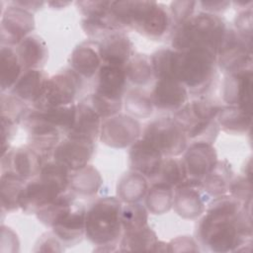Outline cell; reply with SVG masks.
<instances>
[{"label": "cell", "instance_id": "1", "mask_svg": "<svg viewBox=\"0 0 253 253\" xmlns=\"http://www.w3.org/2000/svg\"><path fill=\"white\" fill-rule=\"evenodd\" d=\"M200 243L213 252L240 251L251 244V201L242 204L231 195H223L208 205L197 227Z\"/></svg>", "mask_w": 253, "mask_h": 253}, {"label": "cell", "instance_id": "2", "mask_svg": "<svg viewBox=\"0 0 253 253\" xmlns=\"http://www.w3.org/2000/svg\"><path fill=\"white\" fill-rule=\"evenodd\" d=\"M227 27L216 14L200 12L174 28L172 47L178 51L208 50L216 55Z\"/></svg>", "mask_w": 253, "mask_h": 253}, {"label": "cell", "instance_id": "3", "mask_svg": "<svg viewBox=\"0 0 253 253\" xmlns=\"http://www.w3.org/2000/svg\"><path fill=\"white\" fill-rule=\"evenodd\" d=\"M112 9L124 29L152 40L164 37L172 26L169 11L155 1H113Z\"/></svg>", "mask_w": 253, "mask_h": 253}, {"label": "cell", "instance_id": "4", "mask_svg": "<svg viewBox=\"0 0 253 253\" xmlns=\"http://www.w3.org/2000/svg\"><path fill=\"white\" fill-rule=\"evenodd\" d=\"M70 173L53 159L45 161L40 174L26 183L20 196V208L27 213H36L50 204L69 189Z\"/></svg>", "mask_w": 253, "mask_h": 253}, {"label": "cell", "instance_id": "5", "mask_svg": "<svg viewBox=\"0 0 253 253\" xmlns=\"http://www.w3.org/2000/svg\"><path fill=\"white\" fill-rule=\"evenodd\" d=\"M122 202L115 197H104L95 201L86 210L85 235L102 250H111L123 235Z\"/></svg>", "mask_w": 253, "mask_h": 253}, {"label": "cell", "instance_id": "6", "mask_svg": "<svg viewBox=\"0 0 253 253\" xmlns=\"http://www.w3.org/2000/svg\"><path fill=\"white\" fill-rule=\"evenodd\" d=\"M216 55L203 49L176 50L173 77L189 93L202 94L211 87L216 71Z\"/></svg>", "mask_w": 253, "mask_h": 253}, {"label": "cell", "instance_id": "7", "mask_svg": "<svg viewBox=\"0 0 253 253\" xmlns=\"http://www.w3.org/2000/svg\"><path fill=\"white\" fill-rule=\"evenodd\" d=\"M219 109L220 106L211 100L197 99L183 106L173 118L184 129L188 139L212 144L219 130L216 122Z\"/></svg>", "mask_w": 253, "mask_h": 253}, {"label": "cell", "instance_id": "8", "mask_svg": "<svg viewBox=\"0 0 253 253\" xmlns=\"http://www.w3.org/2000/svg\"><path fill=\"white\" fill-rule=\"evenodd\" d=\"M97 75V85L90 97V104L105 120L118 114L123 107L127 82L126 66L102 63Z\"/></svg>", "mask_w": 253, "mask_h": 253}, {"label": "cell", "instance_id": "9", "mask_svg": "<svg viewBox=\"0 0 253 253\" xmlns=\"http://www.w3.org/2000/svg\"><path fill=\"white\" fill-rule=\"evenodd\" d=\"M155 147L163 157H176L182 154L188 137L174 118H160L150 122L142 131V137Z\"/></svg>", "mask_w": 253, "mask_h": 253}, {"label": "cell", "instance_id": "10", "mask_svg": "<svg viewBox=\"0 0 253 253\" xmlns=\"http://www.w3.org/2000/svg\"><path fill=\"white\" fill-rule=\"evenodd\" d=\"M82 86V78L71 68H65L48 78L34 109L47 110L73 104Z\"/></svg>", "mask_w": 253, "mask_h": 253}, {"label": "cell", "instance_id": "11", "mask_svg": "<svg viewBox=\"0 0 253 253\" xmlns=\"http://www.w3.org/2000/svg\"><path fill=\"white\" fill-rule=\"evenodd\" d=\"M22 123L28 132V145L45 161L49 160L60 142L61 131L48 123L37 109L29 110Z\"/></svg>", "mask_w": 253, "mask_h": 253}, {"label": "cell", "instance_id": "12", "mask_svg": "<svg viewBox=\"0 0 253 253\" xmlns=\"http://www.w3.org/2000/svg\"><path fill=\"white\" fill-rule=\"evenodd\" d=\"M252 62V40L228 29L216 52V64L226 73L249 68Z\"/></svg>", "mask_w": 253, "mask_h": 253}, {"label": "cell", "instance_id": "13", "mask_svg": "<svg viewBox=\"0 0 253 253\" xmlns=\"http://www.w3.org/2000/svg\"><path fill=\"white\" fill-rule=\"evenodd\" d=\"M141 133L139 123L130 116L119 115L105 119L100 138L108 146L123 148L134 143Z\"/></svg>", "mask_w": 253, "mask_h": 253}, {"label": "cell", "instance_id": "14", "mask_svg": "<svg viewBox=\"0 0 253 253\" xmlns=\"http://www.w3.org/2000/svg\"><path fill=\"white\" fill-rule=\"evenodd\" d=\"M35 29V19L28 12L13 3L2 12L1 43L2 45H18Z\"/></svg>", "mask_w": 253, "mask_h": 253}, {"label": "cell", "instance_id": "15", "mask_svg": "<svg viewBox=\"0 0 253 253\" xmlns=\"http://www.w3.org/2000/svg\"><path fill=\"white\" fill-rule=\"evenodd\" d=\"M94 149L95 141L93 140L66 136L64 139L60 140L54 149L52 159L70 172H73L88 165L93 156Z\"/></svg>", "mask_w": 253, "mask_h": 253}, {"label": "cell", "instance_id": "16", "mask_svg": "<svg viewBox=\"0 0 253 253\" xmlns=\"http://www.w3.org/2000/svg\"><path fill=\"white\" fill-rule=\"evenodd\" d=\"M210 196L201 182L187 180L174 189L173 208L184 218H196L207 209Z\"/></svg>", "mask_w": 253, "mask_h": 253}, {"label": "cell", "instance_id": "17", "mask_svg": "<svg viewBox=\"0 0 253 253\" xmlns=\"http://www.w3.org/2000/svg\"><path fill=\"white\" fill-rule=\"evenodd\" d=\"M45 160L29 145L7 150L1 159L2 172H11L17 176L31 180L37 177Z\"/></svg>", "mask_w": 253, "mask_h": 253}, {"label": "cell", "instance_id": "18", "mask_svg": "<svg viewBox=\"0 0 253 253\" xmlns=\"http://www.w3.org/2000/svg\"><path fill=\"white\" fill-rule=\"evenodd\" d=\"M187 180L201 182L215 166L217 155L214 147L207 142H193L182 158Z\"/></svg>", "mask_w": 253, "mask_h": 253}, {"label": "cell", "instance_id": "19", "mask_svg": "<svg viewBox=\"0 0 253 253\" xmlns=\"http://www.w3.org/2000/svg\"><path fill=\"white\" fill-rule=\"evenodd\" d=\"M252 79L251 67L226 73L222 84L223 101L252 111Z\"/></svg>", "mask_w": 253, "mask_h": 253}, {"label": "cell", "instance_id": "20", "mask_svg": "<svg viewBox=\"0 0 253 253\" xmlns=\"http://www.w3.org/2000/svg\"><path fill=\"white\" fill-rule=\"evenodd\" d=\"M189 92L178 80L172 78L157 79L150 98L153 107L159 111L177 112L187 104Z\"/></svg>", "mask_w": 253, "mask_h": 253}, {"label": "cell", "instance_id": "21", "mask_svg": "<svg viewBox=\"0 0 253 253\" xmlns=\"http://www.w3.org/2000/svg\"><path fill=\"white\" fill-rule=\"evenodd\" d=\"M98 43L102 63L126 66L133 55V44L122 31L108 34Z\"/></svg>", "mask_w": 253, "mask_h": 253}, {"label": "cell", "instance_id": "22", "mask_svg": "<svg viewBox=\"0 0 253 253\" xmlns=\"http://www.w3.org/2000/svg\"><path fill=\"white\" fill-rule=\"evenodd\" d=\"M163 155L143 138L131 144L128 153V165L132 171L152 179L158 172Z\"/></svg>", "mask_w": 253, "mask_h": 253}, {"label": "cell", "instance_id": "23", "mask_svg": "<svg viewBox=\"0 0 253 253\" xmlns=\"http://www.w3.org/2000/svg\"><path fill=\"white\" fill-rule=\"evenodd\" d=\"M85 214L83 206L74 204L71 211L51 228L53 234L61 243L73 246L85 235Z\"/></svg>", "mask_w": 253, "mask_h": 253}, {"label": "cell", "instance_id": "24", "mask_svg": "<svg viewBox=\"0 0 253 253\" xmlns=\"http://www.w3.org/2000/svg\"><path fill=\"white\" fill-rule=\"evenodd\" d=\"M99 43L87 41L78 44L70 56V68L81 78L90 79L96 75L102 65Z\"/></svg>", "mask_w": 253, "mask_h": 253}, {"label": "cell", "instance_id": "25", "mask_svg": "<svg viewBox=\"0 0 253 253\" xmlns=\"http://www.w3.org/2000/svg\"><path fill=\"white\" fill-rule=\"evenodd\" d=\"M102 118L90 103L80 102L75 104V118L66 136L87 138L96 141L100 136Z\"/></svg>", "mask_w": 253, "mask_h": 253}, {"label": "cell", "instance_id": "26", "mask_svg": "<svg viewBox=\"0 0 253 253\" xmlns=\"http://www.w3.org/2000/svg\"><path fill=\"white\" fill-rule=\"evenodd\" d=\"M47 80V74L41 69L24 70L11 89V94L34 105L42 95Z\"/></svg>", "mask_w": 253, "mask_h": 253}, {"label": "cell", "instance_id": "27", "mask_svg": "<svg viewBox=\"0 0 253 253\" xmlns=\"http://www.w3.org/2000/svg\"><path fill=\"white\" fill-rule=\"evenodd\" d=\"M15 51L24 70L40 69L48 57L45 42L37 35H30L25 38L17 45Z\"/></svg>", "mask_w": 253, "mask_h": 253}, {"label": "cell", "instance_id": "28", "mask_svg": "<svg viewBox=\"0 0 253 253\" xmlns=\"http://www.w3.org/2000/svg\"><path fill=\"white\" fill-rule=\"evenodd\" d=\"M252 111L240 106L227 105L220 107L216 122L222 130L228 133L241 134L250 129Z\"/></svg>", "mask_w": 253, "mask_h": 253}, {"label": "cell", "instance_id": "29", "mask_svg": "<svg viewBox=\"0 0 253 253\" xmlns=\"http://www.w3.org/2000/svg\"><path fill=\"white\" fill-rule=\"evenodd\" d=\"M233 179V172L226 160L217 161L215 166L201 181L202 187L211 198L226 195Z\"/></svg>", "mask_w": 253, "mask_h": 253}, {"label": "cell", "instance_id": "30", "mask_svg": "<svg viewBox=\"0 0 253 253\" xmlns=\"http://www.w3.org/2000/svg\"><path fill=\"white\" fill-rule=\"evenodd\" d=\"M24 69L19 61L15 49L2 45L0 50V85L1 92L11 90L20 78Z\"/></svg>", "mask_w": 253, "mask_h": 253}, {"label": "cell", "instance_id": "31", "mask_svg": "<svg viewBox=\"0 0 253 253\" xmlns=\"http://www.w3.org/2000/svg\"><path fill=\"white\" fill-rule=\"evenodd\" d=\"M27 180L11 172H2L0 179L1 206L7 211H13L20 208V196Z\"/></svg>", "mask_w": 253, "mask_h": 253}, {"label": "cell", "instance_id": "32", "mask_svg": "<svg viewBox=\"0 0 253 253\" xmlns=\"http://www.w3.org/2000/svg\"><path fill=\"white\" fill-rule=\"evenodd\" d=\"M158 237L147 225L135 230L124 231L120 240V251H154Z\"/></svg>", "mask_w": 253, "mask_h": 253}, {"label": "cell", "instance_id": "33", "mask_svg": "<svg viewBox=\"0 0 253 253\" xmlns=\"http://www.w3.org/2000/svg\"><path fill=\"white\" fill-rule=\"evenodd\" d=\"M74 204L73 194L65 192L50 204L37 211L36 214L42 223L52 227L71 211Z\"/></svg>", "mask_w": 253, "mask_h": 253}, {"label": "cell", "instance_id": "34", "mask_svg": "<svg viewBox=\"0 0 253 253\" xmlns=\"http://www.w3.org/2000/svg\"><path fill=\"white\" fill-rule=\"evenodd\" d=\"M147 190L146 177L135 171L126 174L118 184V196L126 203L139 202Z\"/></svg>", "mask_w": 253, "mask_h": 253}, {"label": "cell", "instance_id": "35", "mask_svg": "<svg viewBox=\"0 0 253 253\" xmlns=\"http://www.w3.org/2000/svg\"><path fill=\"white\" fill-rule=\"evenodd\" d=\"M101 185V175L91 165L70 173L69 189L80 195H93L99 190Z\"/></svg>", "mask_w": 253, "mask_h": 253}, {"label": "cell", "instance_id": "36", "mask_svg": "<svg viewBox=\"0 0 253 253\" xmlns=\"http://www.w3.org/2000/svg\"><path fill=\"white\" fill-rule=\"evenodd\" d=\"M174 188L163 183H152L145 195L147 210L153 214H162L173 206Z\"/></svg>", "mask_w": 253, "mask_h": 253}, {"label": "cell", "instance_id": "37", "mask_svg": "<svg viewBox=\"0 0 253 253\" xmlns=\"http://www.w3.org/2000/svg\"><path fill=\"white\" fill-rule=\"evenodd\" d=\"M152 183H163L172 188L187 181V175L184 164L181 159L175 157H165L162 160L160 168L156 175L150 180Z\"/></svg>", "mask_w": 253, "mask_h": 253}, {"label": "cell", "instance_id": "38", "mask_svg": "<svg viewBox=\"0 0 253 253\" xmlns=\"http://www.w3.org/2000/svg\"><path fill=\"white\" fill-rule=\"evenodd\" d=\"M127 81L136 86H143L155 77L150 57L145 54H133L126 65Z\"/></svg>", "mask_w": 253, "mask_h": 253}, {"label": "cell", "instance_id": "39", "mask_svg": "<svg viewBox=\"0 0 253 253\" xmlns=\"http://www.w3.org/2000/svg\"><path fill=\"white\" fill-rule=\"evenodd\" d=\"M125 107L129 115L140 118L150 116L153 109L150 94L139 88L129 90L126 94Z\"/></svg>", "mask_w": 253, "mask_h": 253}, {"label": "cell", "instance_id": "40", "mask_svg": "<svg viewBox=\"0 0 253 253\" xmlns=\"http://www.w3.org/2000/svg\"><path fill=\"white\" fill-rule=\"evenodd\" d=\"M122 225L123 232L135 230L144 226H147L148 212L145 207L138 202L126 203L122 209Z\"/></svg>", "mask_w": 253, "mask_h": 253}, {"label": "cell", "instance_id": "41", "mask_svg": "<svg viewBox=\"0 0 253 253\" xmlns=\"http://www.w3.org/2000/svg\"><path fill=\"white\" fill-rule=\"evenodd\" d=\"M29 109L27 103L14 95H5L2 93L1 96V118L18 124L23 121Z\"/></svg>", "mask_w": 253, "mask_h": 253}, {"label": "cell", "instance_id": "42", "mask_svg": "<svg viewBox=\"0 0 253 253\" xmlns=\"http://www.w3.org/2000/svg\"><path fill=\"white\" fill-rule=\"evenodd\" d=\"M198 2L196 1H173L170 5V17L174 27L189 20L193 15Z\"/></svg>", "mask_w": 253, "mask_h": 253}, {"label": "cell", "instance_id": "43", "mask_svg": "<svg viewBox=\"0 0 253 253\" xmlns=\"http://www.w3.org/2000/svg\"><path fill=\"white\" fill-rule=\"evenodd\" d=\"M251 179L245 176H238L233 178L229 186V195L237 199L243 205L251 201Z\"/></svg>", "mask_w": 253, "mask_h": 253}, {"label": "cell", "instance_id": "44", "mask_svg": "<svg viewBox=\"0 0 253 253\" xmlns=\"http://www.w3.org/2000/svg\"><path fill=\"white\" fill-rule=\"evenodd\" d=\"M235 31L242 37L252 40V9H245L239 11L235 20Z\"/></svg>", "mask_w": 253, "mask_h": 253}, {"label": "cell", "instance_id": "45", "mask_svg": "<svg viewBox=\"0 0 253 253\" xmlns=\"http://www.w3.org/2000/svg\"><path fill=\"white\" fill-rule=\"evenodd\" d=\"M198 5L202 7L204 12L215 14L222 12L228 8L230 2L228 1H201L198 2Z\"/></svg>", "mask_w": 253, "mask_h": 253}, {"label": "cell", "instance_id": "46", "mask_svg": "<svg viewBox=\"0 0 253 253\" xmlns=\"http://www.w3.org/2000/svg\"><path fill=\"white\" fill-rule=\"evenodd\" d=\"M11 3L31 13L38 11L44 4L43 1H13Z\"/></svg>", "mask_w": 253, "mask_h": 253}]
</instances>
